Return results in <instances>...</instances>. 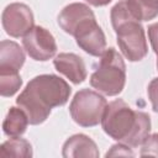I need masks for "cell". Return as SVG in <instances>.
Masks as SVG:
<instances>
[{
  "label": "cell",
  "mask_w": 158,
  "mask_h": 158,
  "mask_svg": "<svg viewBox=\"0 0 158 158\" xmlns=\"http://www.w3.org/2000/svg\"><path fill=\"white\" fill-rule=\"evenodd\" d=\"M62 156L64 158H79L91 157L98 158L100 156L96 143L84 133H77L70 136L62 147Z\"/></svg>",
  "instance_id": "8fae6325"
},
{
  "label": "cell",
  "mask_w": 158,
  "mask_h": 158,
  "mask_svg": "<svg viewBox=\"0 0 158 158\" xmlns=\"http://www.w3.org/2000/svg\"><path fill=\"white\" fill-rule=\"evenodd\" d=\"M110 19L116 32V42L125 58L130 62L142 60L148 53L146 32L130 12L126 0H120L112 6Z\"/></svg>",
  "instance_id": "3957f363"
},
{
  "label": "cell",
  "mask_w": 158,
  "mask_h": 158,
  "mask_svg": "<svg viewBox=\"0 0 158 158\" xmlns=\"http://www.w3.org/2000/svg\"><path fill=\"white\" fill-rule=\"evenodd\" d=\"M1 23L9 36L14 38L23 37L35 26L33 12L26 4L11 2L2 11Z\"/></svg>",
  "instance_id": "52a82bcc"
},
{
  "label": "cell",
  "mask_w": 158,
  "mask_h": 158,
  "mask_svg": "<svg viewBox=\"0 0 158 158\" xmlns=\"http://www.w3.org/2000/svg\"><path fill=\"white\" fill-rule=\"evenodd\" d=\"M147 94H148V99L152 104L153 111L158 114V78H154L149 81V84L147 86Z\"/></svg>",
  "instance_id": "ac0fdd59"
},
{
  "label": "cell",
  "mask_w": 158,
  "mask_h": 158,
  "mask_svg": "<svg viewBox=\"0 0 158 158\" xmlns=\"http://www.w3.org/2000/svg\"><path fill=\"white\" fill-rule=\"evenodd\" d=\"M117 156H125V157H133L135 153L132 152V149L130 148V146L125 144V143H117V144H114L110 151L106 152L105 157H117Z\"/></svg>",
  "instance_id": "d6986e66"
},
{
  "label": "cell",
  "mask_w": 158,
  "mask_h": 158,
  "mask_svg": "<svg viewBox=\"0 0 158 158\" xmlns=\"http://www.w3.org/2000/svg\"><path fill=\"white\" fill-rule=\"evenodd\" d=\"M22 85V78L19 70L0 69V94L4 98L15 95Z\"/></svg>",
  "instance_id": "2e32d148"
},
{
  "label": "cell",
  "mask_w": 158,
  "mask_h": 158,
  "mask_svg": "<svg viewBox=\"0 0 158 158\" xmlns=\"http://www.w3.org/2000/svg\"><path fill=\"white\" fill-rule=\"evenodd\" d=\"M157 69H158V53H157Z\"/></svg>",
  "instance_id": "7402d4cb"
},
{
  "label": "cell",
  "mask_w": 158,
  "mask_h": 158,
  "mask_svg": "<svg viewBox=\"0 0 158 158\" xmlns=\"http://www.w3.org/2000/svg\"><path fill=\"white\" fill-rule=\"evenodd\" d=\"M141 157H158V132L149 135L142 143Z\"/></svg>",
  "instance_id": "e0dca14e"
},
{
  "label": "cell",
  "mask_w": 158,
  "mask_h": 158,
  "mask_svg": "<svg viewBox=\"0 0 158 158\" xmlns=\"http://www.w3.org/2000/svg\"><path fill=\"white\" fill-rule=\"evenodd\" d=\"M147 31H148V38H149L152 49L157 54L158 53V22L149 25Z\"/></svg>",
  "instance_id": "ffe728a7"
},
{
  "label": "cell",
  "mask_w": 158,
  "mask_h": 158,
  "mask_svg": "<svg viewBox=\"0 0 158 158\" xmlns=\"http://www.w3.org/2000/svg\"><path fill=\"white\" fill-rule=\"evenodd\" d=\"M72 88L58 75L41 74L32 78L20 93L16 104L27 114L30 125L43 123L53 107L63 106L69 100Z\"/></svg>",
  "instance_id": "6da1fadb"
},
{
  "label": "cell",
  "mask_w": 158,
  "mask_h": 158,
  "mask_svg": "<svg viewBox=\"0 0 158 158\" xmlns=\"http://www.w3.org/2000/svg\"><path fill=\"white\" fill-rule=\"evenodd\" d=\"M88 4L95 6V7H100V6H106L109 5L112 0H85Z\"/></svg>",
  "instance_id": "44dd1931"
},
{
  "label": "cell",
  "mask_w": 158,
  "mask_h": 158,
  "mask_svg": "<svg viewBox=\"0 0 158 158\" xmlns=\"http://www.w3.org/2000/svg\"><path fill=\"white\" fill-rule=\"evenodd\" d=\"M53 65L58 73L67 77L75 85L81 84L88 77L83 58L75 53H59L53 59Z\"/></svg>",
  "instance_id": "30bf717a"
},
{
  "label": "cell",
  "mask_w": 158,
  "mask_h": 158,
  "mask_svg": "<svg viewBox=\"0 0 158 158\" xmlns=\"http://www.w3.org/2000/svg\"><path fill=\"white\" fill-rule=\"evenodd\" d=\"M126 84V64L112 47L105 49L90 75V85L107 96L118 95Z\"/></svg>",
  "instance_id": "277c9868"
},
{
  "label": "cell",
  "mask_w": 158,
  "mask_h": 158,
  "mask_svg": "<svg viewBox=\"0 0 158 158\" xmlns=\"http://www.w3.org/2000/svg\"><path fill=\"white\" fill-rule=\"evenodd\" d=\"M101 127L112 139L130 147H138L149 136L151 117L144 111L133 110L122 99H116L107 104Z\"/></svg>",
  "instance_id": "7a4b0ae2"
},
{
  "label": "cell",
  "mask_w": 158,
  "mask_h": 158,
  "mask_svg": "<svg viewBox=\"0 0 158 158\" xmlns=\"http://www.w3.org/2000/svg\"><path fill=\"white\" fill-rule=\"evenodd\" d=\"M77 44L85 53L93 57H100L106 49V37L96 19L84 22L74 33Z\"/></svg>",
  "instance_id": "ba28073f"
},
{
  "label": "cell",
  "mask_w": 158,
  "mask_h": 158,
  "mask_svg": "<svg viewBox=\"0 0 158 158\" xmlns=\"http://www.w3.org/2000/svg\"><path fill=\"white\" fill-rule=\"evenodd\" d=\"M22 46L30 58L37 62H46L57 53V42L53 35L42 26H33L22 37Z\"/></svg>",
  "instance_id": "8992f818"
},
{
  "label": "cell",
  "mask_w": 158,
  "mask_h": 158,
  "mask_svg": "<svg viewBox=\"0 0 158 158\" xmlns=\"http://www.w3.org/2000/svg\"><path fill=\"white\" fill-rule=\"evenodd\" d=\"M91 19H95V15L88 5L83 2H72L63 7V10L58 15L57 21L59 27L65 33L74 36L79 26Z\"/></svg>",
  "instance_id": "9c48e42d"
},
{
  "label": "cell",
  "mask_w": 158,
  "mask_h": 158,
  "mask_svg": "<svg viewBox=\"0 0 158 158\" xmlns=\"http://www.w3.org/2000/svg\"><path fill=\"white\" fill-rule=\"evenodd\" d=\"M28 123L27 114L20 106H11L4 118L2 131L7 137H20L26 132Z\"/></svg>",
  "instance_id": "4fadbf2b"
},
{
  "label": "cell",
  "mask_w": 158,
  "mask_h": 158,
  "mask_svg": "<svg viewBox=\"0 0 158 158\" xmlns=\"http://www.w3.org/2000/svg\"><path fill=\"white\" fill-rule=\"evenodd\" d=\"M26 56L19 43L4 40L0 43V69L20 70L25 63Z\"/></svg>",
  "instance_id": "7c38bea8"
},
{
  "label": "cell",
  "mask_w": 158,
  "mask_h": 158,
  "mask_svg": "<svg viewBox=\"0 0 158 158\" xmlns=\"http://www.w3.org/2000/svg\"><path fill=\"white\" fill-rule=\"evenodd\" d=\"M1 157H16V158H31L32 146L31 143L20 137H10V139L5 141L0 147Z\"/></svg>",
  "instance_id": "9a60e30c"
},
{
  "label": "cell",
  "mask_w": 158,
  "mask_h": 158,
  "mask_svg": "<svg viewBox=\"0 0 158 158\" xmlns=\"http://www.w3.org/2000/svg\"><path fill=\"white\" fill-rule=\"evenodd\" d=\"M127 7L137 21H149L158 16V0H126Z\"/></svg>",
  "instance_id": "5bb4252c"
},
{
  "label": "cell",
  "mask_w": 158,
  "mask_h": 158,
  "mask_svg": "<svg viewBox=\"0 0 158 158\" xmlns=\"http://www.w3.org/2000/svg\"><path fill=\"white\" fill-rule=\"evenodd\" d=\"M106 106V99L98 91L80 89L69 104V114L77 125L81 127H94L101 123Z\"/></svg>",
  "instance_id": "5b68a950"
}]
</instances>
